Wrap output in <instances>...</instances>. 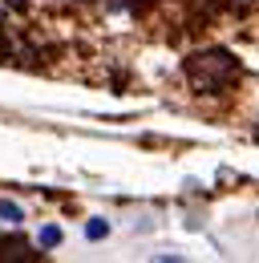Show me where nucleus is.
<instances>
[{
	"mask_svg": "<svg viewBox=\"0 0 259 263\" xmlns=\"http://www.w3.org/2000/svg\"><path fill=\"white\" fill-rule=\"evenodd\" d=\"M0 219H4V223H25V211H21L16 202L4 198V202H0Z\"/></svg>",
	"mask_w": 259,
	"mask_h": 263,
	"instance_id": "7ed1b4c3",
	"label": "nucleus"
},
{
	"mask_svg": "<svg viewBox=\"0 0 259 263\" xmlns=\"http://www.w3.org/2000/svg\"><path fill=\"white\" fill-rule=\"evenodd\" d=\"M61 243V227H45L41 231V247H57Z\"/></svg>",
	"mask_w": 259,
	"mask_h": 263,
	"instance_id": "20e7f679",
	"label": "nucleus"
},
{
	"mask_svg": "<svg viewBox=\"0 0 259 263\" xmlns=\"http://www.w3.org/2000/svg\"><path fill=\"white\" fill-rule=\"evenodd\" d=\"M85 235H89V239H105V235H109V227H105L101 219H94V223L85 227Z\"/></svg>",
	"mask_w": 259,
	"mask_h": 263,
	"instance_id": "39448f33",
	"label": "nucleus"
},
{
	"mask_svg": "<svg viewBox=\"0 0 259 263\" xmlns=\"http://www.w3.org/2000/svg\"><path fill=\"white\" fill-rule=\"evenodd\" d=\"M0 259H41V251H29L25 239H0Z\"/></svg>",
	"mask_w": 259,
	"mask_h": 263,
	"instance_id": "f03ea898",
	"label": "nucleus"
},
{
	"mask_svg": "<svg viewBox=\"0 0 259 263\" xmlns=\"http://www.w3.org/2000/svg\"><path fill=\"white\" fill-rule=\"evenodd\" d=\"M187 77H191V85L198 93H223L239 77V61L223 49H207V53L187 57Z\"/></svg>",
	"mask_w": 259,
	"mask_h": 263,
	"instance_id": "f257e3e1",
	"label": "nucleus"
},
{
	"mask_svg": "<svg viewBox=\"0 0 259 263\" xmlns=\"http://www.w3.org/2000/svg\"><path fill=\"white\" fill-rule=\"evenodd\" d=\"M57 4H69V8H73V4H89V0H57Z\"/></svg>",
	"mask_w": 259,
	"mask_h": 263,
	"instance_id": "423d86ee",
	"label": "nucleus"
}]
</instances>
